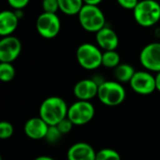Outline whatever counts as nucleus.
Instances as JSON below:
<instances>
[{
	"label": "nucleus",
	"instance_id": "2eb2a0df",
	"mask_svg": "<svg viewBox=\"0 0 160 160\" xmlns=\"http://www.w3.org/2000/svg\"><path fill=\"white\" fill-rule=\"evenodd\" d=\"M19 20L15 11L3 10L0 13V35L2 37L10 36L16 30Z\"/></svg>",
	"mask_w": 160,
	"mask_h": 160
},
{
	"label": "nucleus",
	"instance_id": "20e7f679",
	"mask_svg": "<svg viewBox=\"0 0 160 160\" xmlns=\"http://www.w3.org/2000/svg\"><path fill=\"white\" fill-rule=\"evenodd\" d=\"M98 98L106 106H118L126 98V90L119 82L105 81L98 85Z\"/></svg>",
	"mask_w": 160,
	"mask_h": 160
},
{
	"label": "nucleus",
	"instance_id": "412c9836",
	"mask_svg": "<svg viewBox=\"0 0 160 160\" xmlns=\"http://www.w3.org/2000/svg\"><path fill=\"white\" fill-rule=\"evenodd\" d=\"M14 132V128L12 124L8 121H2L0 123V138L2 140L9 139Z\"/></svg>",
	"mask_w": 160,
	"mask_h": 160
},
{
	"label": "nucleus",
	"instance_id": "dca6fc26",
	"mask_svg": "<svg viewBox=\"0 0 160 160\" xmlns=\"http://www.w3.org/2000/svg\"><path fill=\"white\" fill-rule=\"evenodd\" d=\"M59 9L67 15L79 14L84 5L83 0H58Z\"/></svg>",
	"mask_w": 160,
	"mask_h": 160
},
{
	"label": "nucleus",
	"instance_id": "f257e3e1",
	"mask_svg": "<svg viewBox=\"0 0 160 160\" xmlns=\"http://www.w3.org/2000/svg\"><path fill=\"white\" fill-rule=\"evenodd\" d=\"M68 107L59 97H50L44 99L39 107V116L49 125L57 126L68 116Z\"/></svg>",
	"mask_w": 160,
	"mask_h": 160
},
{
	"label": "nucleus",
	"instance_id": "6e6552de",
	"mask_svg": "<svg viewBox=\"0 0 160 160\" xmlns=\"http://www.w3.org/2000/svg\"><path fill=\"white\" fill-rule=\"evenodd\" d=\"M131 89L142 96L152 94L156 88V78L148 71H136L129 82Z\"/></svg>",
	"mask_w": 160,
	"mask_h": 160
},
{
	"label": "nucleus",
	"instance_id": "f03ea898",
	"mask_svg": "<svg viewBox=\"0 0 160 160\" xmlns=\"http://www.w3.org/2000/svg\"><path fill=\"white\" fill-rule=\"evenodd\" d=\"M81 26L87 32L97 33L105 27V15L96 5L84 4L78 14Z\"/></svg>",
	"mask_w": 160,
	"mask_h": 160
},
{
	"label": "nucleus",
	"instance_id": "393cba45",
	"mask_svg": "<svg viewBox=\"0 0 160 160\" xmlns=\"http://www.w3.org/2000/svg\"><path fill=\"white\" fill-rule=\"evenodd\" d=\"M8 2L14 9H23L28 5L30 0H8Z\"/></svg>",
	"mask_w": 160,
	"mask_h": 160
},
{
	"label": "nucleus",
	"instance_id": "9b49d317",
	"mask_svg": "<svg viewBox=\"0 0 160 160\" xmlns=\"http://www.w3.org/2000/svg\"><path fill=\"white\" fill-rule=\"evenodd\" d=\"M98 83L92 79H83L79 81L74 88L73 94L78 100L90 101L95 97H98Z\"/></svg>",
	"mask_w": 160,
	"mask_h": 160
},
{
	"label": "nucleus",
	"instance_id": "ddd939ff",
	"mask_svg": "<svg viewBox=\"0 0 160 160\" xmlns=\"http://www.w3.org/2000/svg\"><path fill=\"white\" fill-rule=\"evenodd\" d=\"M68 160H96L97 152L86 142L72 144L67 153Z\"/></svg>",
	"mask_w": 160,
	"mask_h": 160
},
{
	"label": "nucleus",
	"instance_id": "f3484780",
	"mask_svg": "<svg viewBox=\"0 0 160 160\" xmlns=\"http://www.w3.org/2000/svg\"><path fill=\"white\" fill-rule=\"evenodd\" d=\"M135 72L134 68L129 64H120L114 68V76L119 82H129Z\"/></svg>",
	"mask_w": 160,
	"mask_h": 160
},
{
	"label": "nucleus",
	"instance_id": "f8f14e48",
	"mask_svg": "<svg viewBox=\"0 0 160 160\" xmlns=\"http://www.w3.org/2000/svg\"><path fill=\"white\" fill-rule=\"evenodd\" d=\"M49 125L39 116V117H33L26 121L24 124V133L25 135L31 140H42L45 139Z\"/></svg>",
	"mask_w": 160,
	"mask_h": 160
},
{
	"label": "nucleus",
	"instance_id": "1a4fd4ad",
	"mask_svg": "<svg viewBox=\"0 0 160 160\" xmlns=\"http://www.w3.org/2000/svg\"><path fill=\"white\" fill-rule=\"evenodd\" d=\"M140 62L148 71L160 72V42L147 44L140 53Z\"/></svg>",
	"mask_w": 160,
	"mask_h": 160
},
{
	"label": "nucleus",
	"instance_id": "7ed1b4c3",
	"mask_svg": "<svg viewBox=\"0 0 160 160\" xmlns=\"http://www.w3.org/2000/svg\"><path fill=\"white\" fill-rule=\"evenodd\" d=\"M134 19L143 27L155 25L160 20V4L156 0L139 1L133 9Z\"/></svg>",
	"mask_w": 160,
	"mask_h": 160
},
{
	"label": "nucleus",
	"instance_id": "4be33fe9",
	"mask_svg": "<svg viewBox=\"0 0 160 160\" xmlns=\"http://www.w3.org/2000/svg\"><path fill=\"white\" fill-rule=\"evenodd\" d=\"M62 136H63V134L61 133V131L58 129V128L56 126H50L47 135L45 137V140L50 143H54V142H58Z\"/></svg>",
	"mask_w": 160,
	"mask_h": 160
},
{
	"label": "nucleus",
	"instance_id": "cd10ccee",
	"mask_svg": "<svg viewBox=\"0 0 160 160\" xmlns=\"http://www.w3.org/2000/svg\"><path fill=\"white\" fill-rule=\"evenodd\" d=\"M102 0H83L84 4H88V5H96L98 6Z\"/></svg>",
	"mask_w": 160,
	"mask_h": 160
},
{
	"label": "nucleus",
	"instance_id": "b1692460",
	"mask_svg": "<svg viewBox=\"0 0 160 160\" xmlns=\"http://www.w3.org/2000/svg\"><path fill=\"white\" fill-rule=\"evenodd\" d=\"M73 123L68 118V116L65 118V119H63L56 127L58 128V129L61 131V133L63 134V135H65V134H68V133H69L70 131H71V129H72V128H73Z\"/></svg>",
	"mask_w": 160,
	"mask_h": 160
},
{
	"label": "nucleus",
	"instance_id": "5701e85b",
	"mask_svg": "<svg viewBox=\"0 0 160 160\" xmlns=\"http://www.w3.org/2000/svg\"><path fill=\"white\" fill-rule=\"evenodd\" d=\"M42 9L43 12L47 13H56L59 9L58 0H42Z\"/></svg>",
	"mask_w": 160,
	"mask_h": 160
},
{
	"label": "nucleus",
	"instance_id": "6ab92c4d",
	"mask_svg": "<svg viewBox=\"0 0 160 160\" xmlns=\"http://www.w3.org/2000/svg\"><path fill=\"white\" fill-rule=\"evenodd\" d=\"M16 70L12 63H0V80L4 82H8L15 78Z\"/></svg>",
	"mask_w": 160,
	"mask_h": 160
},
{
	"label": "nucleus",
	"instance_id": "bb28decb",
	"mask_svg": "<svg viewBox=\"0 0 160 160\" xmlns=\"http://www.w3.org/2000/svg\"><path fill=\"white\" fill-rule=\"evenodd\" d=\"M155 78H156V88L158 92H160V72H158Z\"/></svg>",
	"mask_w": 160,
	"mask_h": 160
},
{
	"label": "nucleus",
	"instance_id": "a211bd4d",
	"mask_svg": "<svg viewBox=\"0 0 160 160\" xmlns=\"http://www.w3.org/2000/svg\"><path fill=\"white\" fill-rule=\"evenodd\" d=\"M120 54L114 51H106L102 54V66L108 68H115L120 65Z\"/></svg>",
	"mask_w": 160,
	"mask_h": 160
},
{
	"label": "nucleus",
	"instance_id": "39448f33",
	"mask_svg": "<svg viewBox=\"0 0 160 160\" xmlns=\"http://www.w3.org/2000/svg\"><path fill=\"white\" fill-rule=\"evenodd\" d=\"M102 54L99 48L91 43L81 44L76 52L79 65L87 70H94L102 66Z\"/></svg>",
	"mask_w": 160,
	"mask_h": 160
},
{
	"label": "nucleus",
	"instance_id": "9d476101",
	"mask_svg": "<svg viewBox=\"0 0 160 160\" xmlns=\"http://www.w3.org/2000/svg\"><path fill=\"white\" fill-rule=\"evenodd\" d=\"M22 43L14 36L3 37L0 40V62L12 63L20 55Z\"/></svg>",
	"mask_w": 160,
	"mask_h": 160
},
{
	"label": "nucleus",
	"instance_id": "0eeeda50",
	"mask_svg": "<svg viewBox=\"0 0 160 160\" xmlns=\"http://www.w3.org/2000/svg\"><path fill=\"white\" fill-rule=\"evenodd\" d=\"M36 27L38 33L44 38H55L61 30V21L56 13L42 12L37 19Z\"/></svg>",
	"mask_w": 160,
	"mask_h": 160
},
{
	"label": "nucleus",
	"instance_id": "4468645a",
	"mask_svg": "<svg viewBox=\"0 0 160 160\" xmlns=\"http://www.w3.org/2000/svg\"><path fill=\"white\" fill-rule=\"evenodd\" d=\"M96 40L98 47L104 50V52L114 51L119 44L117 34L112 28L106 26L96 33Z\"/></svg>",
	"mask_w": 160,
	"mask_h": 160
},
{
	"label": "nucleus",
	"instance_id": "a878e982",
	"mask_svg": "<svg viewBox=\"0 0 160 160\" xmlns=\"http://www.w3.org/2000/svg\"><path fill=\"white\" fill-rule=\"evenodd\" d=\"M117 3L126 9H134L139 3V0H116Z\"/></svg>",
	"mask_w": 160,
	"mask_h": 160
},
{
	"label": "nucleus",
	"instance_id": "aec40b11",
	"mask_svg": "<svg viewBox=\"0 0 160 160\" xmlns=\"http://www.w3.org/2000/svg\"><path fill=\"white\" fill-rule=\"evenodd\" d=\"M96 160H121L120 154L111 148H104L97 153Z\"/></svg>",
	"mask_w": 160,
	"mask_h": 160
},
{
	"label": "nucleus",
	"instance_id": "423d86ee",
	"mask_svg": "<svg viewBox=\"0 0 160 160\" xmlns=\"http://www.w3.org/2000/svg\"><path fill=\"white\" fill-rule=\"evenodd\" d=\"M95 116V107L90 101L78 100L68 107V118L74 126H84Z\"/></svg>",
	"mask_w": 160,
	"mask_h": 160
},
{
	"label": "nucleus",
	"instance_id": "c85d7f7f",
	"mask_svg": "<svg viewBox=\"0 0 160 160\" xmlns=\"http://www.w3.org/2000/svg\"><path fill=\"white\" fill-rule=\"evenodd\" d=\"M34 160H54L53 158H50V157H46V156H41V157H38L37 158H35Z\"/></svg>",
	"mask_w": 160,
	"mask_h": 160
}]
</instances>
